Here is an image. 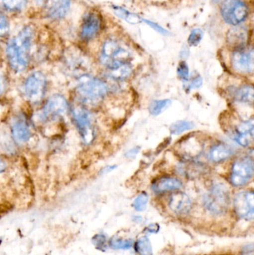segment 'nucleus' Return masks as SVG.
I'll return each instance as SVG.
<instances>
[{
    "label": "nucleus",
    "instance_id": "obj_23",
    "mask_svg": "<svg viewBox=\"0 0 254 255\" xmlns=\"http://www.w3.org/2000/svg\"><path fill=\"white\" fill-rule=\"evenodd\" d=\"M170 100H154L151 103L149 107V112L153 116H158L171 106Z\"/></svg>",
    "mask_w": 254,
    "mask_h": 255
},
{
    "label": "nucleus",
    "instance_id": "obj_29",
    "mask_svg": "<svg viewBox=\"0 0 254 255\" xmlns=\"http://www.w3.org/2000/svg\"><path fill=\"white\" fill-rule=\"evenodd\" d=\"M148 201H149V196L147 193L143 192L134 199L133 207L137 211H143L147 206Z\"/></svg>",
    "mask_w": 254,
    "mask_h": 255
},
{
    "label": "nucleus",
    "instance_id": "obj_22",
    "mask_svg": "<svg viewBox=\"0 0 254 255\" xmlns=\"http://www.w3.org/2000/svg\"><path fill=\"white\" fill-rule=\"evenodd\" d=\"M134 249L139 255H153L152 244L147 237H141L134 244Z\"/></svg>",
    "mask_w": 254,
    "mask_h": 255
},
{
    "label": "nucleus",
    "instance_id": "obj_4",
    "mask_svg": "<svg viewBox=\"0 0 254 255\" xmlns=\"http://www.w3.org/2000/svg\"><path fill=\"white\" fill-rule=\"evenodd\" d=\"M130 58V52L115 40H108L103 44L100 60L107 70L129 63Z\"/></svg>",
    "mask_w": 254,
    "mask_h": 255
},
{
    "label": "nucleus",
    "instance_id": "obj_2",
    "mask_svg": "<svg viewBox=\"0 0 254 255\" xmlns=\"http://www.w3.org/2000/svg\"><path fill=\"white\" fill-rule=\"evenodd\" d=\"M107 92V86L103 81L87 74L81 76L76 86V93L82 101H97Z\"/></svg>",
    "mask_w": 254,
    "mask_h": 255
},
{
    "label": "nucleus",
    "instance_id": "obj_37",
    "mask_svg": "<svg viewBox=\"0 0 254 255\" xmlns=\"http://www.w3.org/2000/svg\"><path fill=\"white\" fill-rule=\"evenodd\" d=\"M6 88H7V84H6L5 78L0 73V97L4 94Z\"/></svg>",
    "mask_w": 254,
    "mask_h": 255
},
{
    "label": "nucleus",
    "instance_id": "obj_19",
    "mask_svg": "<svg viewBox=\"0 0 254 255\" xmlns=\"http://www.w3.org/2000/svg\"><path fill=\"white\" fill-rule=\"evenodd\" d=\"M235 100L240 103L253 105L254 90L252 85H243L235 93Z\"/></svg>",
    "mask_w": 254,
    "mask_h": 255
},
{
    "label": "nucleus",
    "instance_id": "obj_20",
    "mask_svg": "<svg viewBox=\"0 0 254 255\" xmlns=\"http://www.w3.org/2000/svg\"><path fill=\"white\" fill-rule=\"evenodd\" d=\"M132 73V67L130 63H125L116 68L108 70V76L115 80H124Z\"/></svg>",
    "mask_w": 254,
    "mask_h": 255
},
{
    "label": "nucleus",
    "instance_id": "obj_3",
    "mask_svg": "<svg viewBox=\"0 0 254 255\" xmlns=\"http://www.w3.org/2000/svg\"><path fill=\"white\" fill-rule=\"evenodd\" d=\"M230 204L229 190L223 184H213L204 197V205L211 214H222L227 211Z\"/></svg>",
    "mask_w": 254,
    "mask_h": 255
},
{
    "label": "nucleus",
    "instance_id": "obj_5",
    "mask_svg": "<svg viewBox=\"0 0 254 255\" xmlns=\"http://www.w3.org/2000/svg\"><path fill=\"white\" fill-rule=\"evenodd\" d=\"M249 9L243 0H224L221 5V14L230 25H240L249 16Z\"/></svg>",
    "mask_w": 254,
    "mask_h": 255
},
{
    "label": "nucleus",
    "instance_id": "obj_12",
    "mask_svg": "<svg viewBox=\"0 0 254 255\" xmlns=\"http://www.w3.org/2000/svg\"><path fill=\"white\" fill-rule=\"evenodd\" d=\"M233 68L240 73H251L254 69V49L234 50L231 58Z\"/></svg>",
    "mask_w": 254,
    "mask_h": 255
},
{
    "label": "nucleus",
    "instance_id": "obj_13",
    "mask_svg": "<svg viewBox=\"0 0 254 255\" xmlns=\"http://www.w3.org/2000/svg\"><path fill=\"white\" fill-rule=\"evenodd\" d=\"M101 27V19L98 13L91 11L86 13L80 28L81 38L85 41L92 40L96 36Z\"/></svg>",
    "mask_w": 254,
    "mask_h": 255
},
{
    "label": "nucleus",
    "instance_id": "obj_30",
    "mask_svg": "<svg viewBox=\"0 0 254 255\" xmlns=\"http://www.w3.org/2000/svg\"><path fill=\"white\" fill-rule=\"evenodd\" d=\"M203 36H204V31L201 28H195L191 31L188 37V43L190 46H197L202 40Z\"/></svg>",
    "mask_w": 254,
    "mask_h": 255
},
{
    "label": "nucleus",
    "instance_id": "obj_21",
    "mask_svg": "<svg viewBox=\"0 0 254 255\" xmlns=\"http://www.w3.org/2000/svg\"><path fill=\"white\" fill-rule=\"evenodd\" d=\"M26 4L27 0H0V8L10 12L22 11Z\"/></svg>",
    "mask_w": 254,
    "mask_h": 255
},
{
    "label": "nucleus",
    "instance_id": "obj_40",
    "mask_svg": "<svg viewBox=\"0 0 254 255\" xmlns=\"http://www.w3.org/2000/svg\"><path fill=\"white\" fill-rule=\"evenodd\" d=\"M5 167V163H4V162L3 161L2 159H1V157H0V173H1V172H2L4 170Z\"/></svg>",
    "mask_w": 254,
    "mask_h": 255
},
{
    "label": "nucleus",
    "instance_id": "obj_32",
    "mask_svg": "<svg viewBox=\"0 0 254 255\" xmlns=\"http://www.w3.org/2000/svg\"><path fill=\"white\" fill-rule=\"evenodd\" d=\"M177 73L179 78L182 80L187 81L189 78V70L187 64L185 61H181L178 64L177 68Z\"/></svg>",
    "mask_w": 254,
    "mask_h": 255
},
{
    "label": "nucleus",
    "instance_id": "obj_18",
    "mask_svg": "<svg viewBox=\"0 0 254 255\" xmlns=\"http://www.w3.org/2000/svg\"><path fill=\"white\" fill-rule=\"evenodd\" d=\"M234 150L224 143L218 144L212 147L209 151V159L213 163L223 161L234 154Z\"/></svg>",
    "mask_w": 254,
    "mask_h": 255
},
{
    "label": "nucleus",
    "instance_id": "obj_15",
    "mask_svg": "<svg viewBox=\"0 0 254 255\" xmlns=\"http://www.w3.org/2000/svg\"><path fill=\"white\" fill-rule=\"evenodd\" d=\"M169 207L174 214L177 215H184L190 211L192 202L186 193L177 192L170 196Z\"/></svg>",
    "mask_w": 254,
    "mask_h": 255
},
{
    "label": "nucleus",
    "instance_id": "obj_33",
    "mask_svg": "<svg viewBox=\"0 0 254 255\" xmlns=\"http://www.w3.org/2000/svg\"><path fill=\"white\" fill-rule=\"evenodd\" d=\"M10 25L6 16L0 12V37H4L8 34Z\"/></svg>",
    "mask_w": 254,
    "mask_h": 255
},
{
    "label": "nucleus",
    "instance_id": "obj_9",
    "mask_svg": "<svg viewBox=\"0 0 254 255\" xmlns=\"http://www.w3.org/2000/svg\"><path fill=\"white\" fill-rule=\"evenodd\" d=\"M68 109V103L64 97L61 95L52 96L43 106L39 115V119L42 122L53 121L65 115Z\"/></svg>",
    "mask_w": 254,
    "mask_h": 255
},
{
    "label": "nucleus",
    "instance_id": "obj_14",
    "mask_svg": "<svg viewBox=\"0 0 254 255\" xmlns=\"http://www.w3.org/2000/svg\"><path fill=\"white\" fill-rule=\"evenodd\" d=\"M12 136L15 142L19 145L25 143L31 137V130L25 117L18 115L13 118L10 124Z\"/></svg>",
    "mask_w": 254,
    "mask_h": 255
},
{
    "label": "nucleus",
    "instance_id": "obj_11",
    "mask_svg": "<svg viewBox=\"0 0 254 255\" xmlns=\"http://www.w3.org/2000/svg\"><path fill=\"white\" fill-rule=\"evenodd\" d=\"M43 8L46 16L58 20L62 19L70 8V0H34Z\"/></svg>",
    "mask_w": 254,
    "mask_h": 255
},
{
    "label": "nucleus",
    "instance_id": "obj_1",
    "mask_svg": "<svg viewBox=\"0 0 254 255\" xmlns=\"http://www.w3.org/2000/svg\"><path fill=\"white\" fill-rule=\"evenodd\" d=\"M33 37L34 30L28 25L7 42L6 46L7 61L14 71L22 72L26 69L29 63Z\"/></svg>",
    "mask_w": 254,
    "mask_h": 255
},
{
    "label": "nucleus",
    "instance_id": "obj_17",
    "mask_svg": "<svg viewBox=\"0 0 254 255\" xmlns=\"http://www.w3.org/2000/svg\"><path fill=\"white\" fill-rule=\"evenodd\" d=\"M181 187L182 183L178 179L169 176L158 178L152 184V190L156 193H163L178 190Z\"/></svg>",
    "mask_w": 254,
    "mask_h": 255
},
{
    "label": "nucleus",
    "instance_id": "obj_39",
    "mask_svg": "<svg viewBox=\"0 0 254 255\" xmlns=\"http://www.w3.org/2000/svg\"><path fill=\"white\" fill-rule=\"evenodd\" d=\"M116 166H107L106 167H104V169H101V174H106L108 173V172H111L113 169H116Z\"/></svg>",
    "mask_w": 254,
    "mask_h": 255
},
{
    "label": "nucleus",
    "instance_id": "obj_27",
    "mask_svg": "<svg viewBox=\"0 0 254 255\" xmlns=\"http://www.w3.org/2000/svg\"><path fill=\"white\" fill-rule=\"evenodd\" d=\"M195 127V124L189 121H181L174 123L170 127V132L172 134H180L186 130H190Z\"/></svg>",
    "mask_w": 254,
    "mask_h": 255
},
{
    "label": "nucleus",
    "instance_id": "obj_41",
    "mask_svg": "<svg viewBox=\"0 0 254 255\" xmlns=\"http://www.w3.org/2000/svg\"><path fill=\"white\" fill-rule=\"evenodd\" d=\"M219 1V0H213V2L217 3Z\"/></svg>",
    "mask_w": 254,
    "mask_h": 255
},
{
    "label": "nucleus",
    "instance_id": "obj_8",
    "mask_svg": "<svg viewBox=\"0 0 254 255\" xmlns=\"http://www.w3.org/2000/svg\"><path fill=\"white\" fill-rule=\"evenodd\" d=\"M254 175V161L250 157H241L234 162L231 173V181L235 187L246 185Z\"/></svg>",
    "mask_w": 254,
    "mask_h": 255
},
{
    "label": "nucleus",
    "instance_id": "obj_38",
    "mask_svg": "<svg viewBox=\"0 0 254 255\" xmlns=\"http://www.w3.org/2000/svg\"><path fill=\"white\" fill-rule=\"evenodd\" d=\"M145 22H147V23L149 24V25H150L152 28H155V30L159 31L160 33H162V34H167V33H168L165 29H164L162 27L160 26V25H158V24L155 23V22H152L149 20H145Z\"/></svg>",
    "mask_w": 254,
    "mask_h": 255
},
{
    "label": "nucleus",
    "instance_id": "obj_26",
    "mask_svg": "<svg viewBox=\"0 0 254 255\" xmlns=\"http://www.w3.org/2000/svg\"><path fill=\"white\" fill-rule=\"evenodd\" d=\"M134 241L131 239H123V238L113 237L109 241V246L113 250H128L131 248Z\"/></svg>",
    "mask_w": 254,
    "mask_h": 255
},
{
    "label": "nucleus",
    "instance_id": "obj_6",
    "mask_svg": "<svg viewBox=\"0 0 254 255\" xmlns=\"http://www.w3.org/2000/svg\"><path fill=\"white\" fill-rule=\"evenodd\" d=\"M46 76L41 72L31 73L23 85V93L25 99L31 103H37L44 97L46 90Z\"/></svg>",
    "mask_w": 254,
    "mask_h": 255
},
{
    "label": "nucleus",
    "instance_id": "obj_35",
    "mask_svg": "<svg viewBox=\"0 0 254 255\" xmlns=\"http://www.w3.org/2000/svg\"><path fill=\"white\" fill-rule=\"evenodd\" d=\"M146 231L149 234H156L160 231V226L157 223L150 224L146 228Z\"/></svg>",
    "mask_w": 254,
    "mask_h": 255
},
{
    "label": "nucleus",
    "instance_id": "obj_31",
    "mask_svg": "<svg viewBox=\"0 0 254 255\" xmlns=\"http://www.w3.org/2000/svg\"><path fill=\"white\" fill-rule=\"evenodd\" d=\"M92 244L95 246L97 250H101V251H105L107 250V241L106 236L102 234H98L92 238Z\"/></svg>",
    "mask_w": 254,
    "mask_h": 255
},
{
    "label": "nucleus",
    "instance_id": "obj_34",
    "mask_svg": "<svg viewBox=\"0 0 254 255\" xmlns=\"http://www.w3.org/2000/svg\"><path fill=\"white\" fill-rule=\"evenodd\" d=\"M203 81L202 78L200 76H197L195 79H192V82H191L190 85H189V88H198L202 85Z\"/></svg>",
    "mask_w": 254,
    "mask_h": 255
},
{
    "label": "nucleus",
    "instance_id": "obj_10",
    "mask_svg": "<svg viewBox=\"0 0 254 255\" xmlns=\"http://www.w3.org/2000/svg\"><path fill=\"white\" fill-rule=\"evenodd\" d=\"M236 214L241 219L252 220L254 216V193L253 191H243L237 193L234 198Z\"/></svg>",
    "mask_w": 254,
    "mask_h": 255
},
{
    "label": "nucleus",
    "instance_id": "obj_28",
    "mask_svg": "<svg viewBox=\"0 0 254 255\" xmlns=\"http://www.w3.org/2000/svg\"><path fill=\"white\" fill-rule=\"evenodd\" d=\"M254 133V120L245 121L241 123L236 128V136H240V135L251 134Z\"/></svg>",
    "mask_w": 254,
    "mask_h": 255
},
{
    "label": "nucleus",
    "instance_id": "obj_36",
    "mask_svg": "<svg viewBox=\"0 0 254 255\" xmlns=\"http://www.w3.org/2000/svg\"><path fill=\"white\" fill-rule=\"evenodd\" d=\"M140 150V146L134 147V148H131V150L127 151L126 154H125V157H128V158H134L137 156V154H138Z\"/></svg>",
    "mask_w": 254,
    "mask_h": 255
},
{
    "label": "nucleus",
    "instance_id": "obj_25",
    "mask_svg": "<svg viewBox=\"0 0 254 255\" xmlns=\"http://www.w3.org/2000/svg\"><path fill=\"white\" fill-rule=\"evenodd\" d=\"M183 148H184L182 152L184 153L187 157L191 156H198L201 152V145L199 142L195 140H191V139H188V140L184 141L183 144Z\"/></svg>",
    "mask_w": 254,
    "mask_h": 255
},
{
    "label": "nucleus",
    "instance_id": "obj_16",
    "mask_svg": "<svg viewBox=\"0 0 254 255\" xmlns=\"http://www.w3.org/2000/svg\"><path fill=\"white\" fill-rule=\"evenodd\" d=\"M248 40L249 32L245 27L236 25L231 28L227 34V41L228 44L235 50L246 48Z\"/></svg>",
    "mask_w": 254,
    "mask_h": 255
},
{
    "label": "nucleus",
    "instance_id": "obj_24",
    "mask_svg": "<svg viewBox=\"0 0 254 255\" xmlns=\"http://www.w3.org/2000/svg\"><path fill=\"white\" fill-rule=\"evenodd\" d=\"M113 12L116 13V16H119L121 19L127 21L131 24H138L142 22V19L138 15L134 13L128 11L125 9L120 7H113Z\"/></svg>",
    "mask_w": 254,
    "mask_h": 255
},
{
    "label": "nucleus",
    "instance_id": "obj_7",
    "mask_svg": "<svg viewBox=\"0 0 254 255\" xmlns=\"http://www.w3.org/2000/svg\"><path fill=\"white\" fill-rule=\"evenodd\" d=\"M73 118L82 140L89 145L95 138V130L90 114L85 108L77 106L73 109Z\"/></svg>",
    "mask_w": 254,
    "mask_h": 255
}]
</instances>
